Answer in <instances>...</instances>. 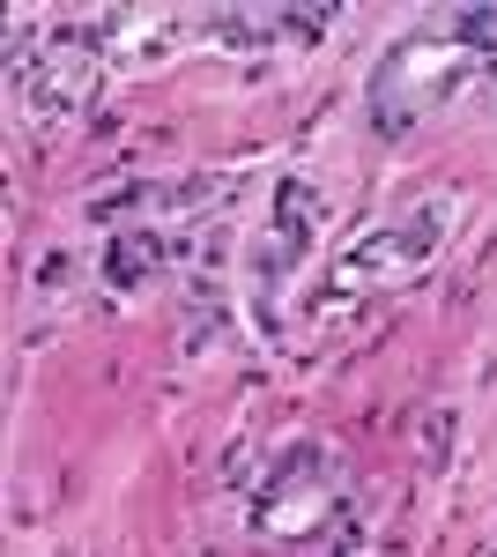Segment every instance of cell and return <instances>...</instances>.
I'll return each mask as SVG.
<instances>
[{
  "label": "cell",
  "mask_w": 497,
  "mask_h": 557,
  "mask_svg": "<svg viewBox=\"0 0 497 557\" xmlns=\"http://www.w3.org/2000/svg\"><path fill=\"white\" fill-rule=\"evenodd\" d=\"M483 38H490V15H460L446 30H409L372 60V83H364V112L378 134H409L415 120H431L438 104H453L460 89L483 75Z\"/></svg>",
  "instance_id": "cell-1"
},
{
  "label": "cell",
  "mask_w": 497,
  "mask_h": 557,
  "mask_svg": "<svg viewBox=\"0 0 497 557\" xmlns=\"http://www.w3.org/2000/svg\"><path fill=\"white\" fill-rule=\"evenodd\" d=\"M460 223V194H415L409 209H394L386 223H372L364 238H349L327 268V298L334 305H357V298H378L394 283H409L423 260L453 238Z\"/></svg>",
  "instance_id": "cell-2"
},
{
  "label": "cell",
  "mask_w": 497,
  "mask_h": 557,
  "mask_svg": "<svg viewBox=\"0 0 497 557\" xmlns=\"http://www.w3.org/2000/svg\"><path fill=\"white\" fill-rule=\"evenodd\" d=\"M327 513H334V461L312 438H297L290 454L268 469V483H260V535L305 543V535L327 528Z\"/></svg>",
  "instance_id": "cell-3"
}]
</instances>
